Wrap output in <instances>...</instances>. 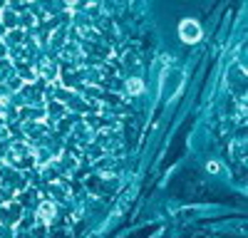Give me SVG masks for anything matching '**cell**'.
Returning a JSON list of instances; mask_svg holds the SVG:
<instances>
[{
  "instance_id": "obj_1",
  "label": "cell",
  "mask_w": 248,
  "mask_h": 238,
  "mask_svg": "<svg viewBox=\"0 0 248 238\" xmlns=\"http://www.w3.org/2000/svg\"><path fill=\"white\" fill-rule=\"evenodd\" d=\"M0 164L10 166L15 171H23V174H28L30 169L37 171V166H35V149L28 142H13L8 147V151H5V156H3V162H0Z\"/></svg>"
},
{
  "instance_id": "obj_2",
  "label": "cell",
  "mask_w": 248,
  "mask_h": 238,
  "mask_svg": "<svg viewBox=\"0 0 248 238\" xmlns=\"http://www.w3.org/2000/svg\"><path fill=\"white\" fill-rule=\"evenodd\" d=\"M0 186H3V189L8 191V196L13 198V196H17V193H23V191L30 186V181H28V174L15 171V169H10V166L0 164Z\"/></svg>"
},
{
  "instance_id": "obj_3",
  "label": "cell",
  "mask_w": 248,
  "mask_h": 238,
  "mask_svg": "<svg viewBox=\"0 0 248 238\" xmlns=\"http://www.w3.org/2000/svg\"><path fill=\"white\" fill-rule=\"evenodd\" d=\"M25 216V208L20 206L15 198H10V201H5L3 206H0V226L5 228H17L20 218Z\"/></svg>"
},
{
  "instance_id": "obj_4",
  "label": "cell",
  "mask_w": 248,
  "mask_h": 238,
  "mask_svg": "<svg viewBox=\"0 0 248 238\" xmlns=\"http://www.w3.org/2000/svg\"><path fill=\"white\" fill-rule=\"evenodd\" d=\"M35 70H37V79H45L47 85H57L60 82V62H57V57H43L35 65Z\"/></svg>"
},
{
  "instance_id": "obj_5",
  "label": "cell",
  "mask_w": 248,
  "mask_h": 238,
  "mask_svg": "<svg viewBox=\"0 0 248 238\" xmlns=\"http://www.w3.org/2000/svg\"><path fill=\"white\" fill-rule=\"evenodd\" d=\"M47 132H50V127H47L45 122H23V134H25V142H28L30 147L37 144L40 139H45Z\"/></svg>"
},
{
  "instance_id": "obj_6",
  "label": "cell",
  "mask_w": 248,
  "mask_h": 238,
  "mask_svg": "<svg viewBox=\"0 0 248 238\" xmlns=\"http://www.w3.org/2000/svg\"><path fill=\"white\" fill-rule=\"evenodd\" d=\"M57 55H60V60H65V62H70L75 67H82V62H85V55H82V47H79L77 40H70Z\"/></svg>"
},
{
  "instance_id": "obj_7",
  "label": "cell",
  "mask_w": 248,
  "mask_h": 238,
  "mask_svg": "<svg viewBox=\"0 0 248 238\" xmlns=\"http://www.w3.org/2000/svg\"><path fill=\"white\" fill-rule=\"evenodd\" d=\"M0 25H3L5 30H17V28H23L20 13H17L13 5H3V8H0Z\"/></svg>"
},
{
  "instance_id": "obj_8",
  "label": "cell",
  "mask_w": 248,
  "mask_h": 238,
  "mask_svg": "<svg viewBox=\"0 0 248 238\" xmlns=\"http://www.w3.org/2000/svg\"><path fill=\"white\" fill-rule=\"evenodd\" d=\"M30 43L28 40V30L25 28H17V30H8L5 37H3V45L8 50H17V47H25Z\"/></svg>"
},
{
  "instance_id": "obj_9",
  "label": "cell",
  "mask_w": 248,
  "mask_h": 238,
  "mask_svg": "<svg viewBox=\"0 0 248 238\" xmlns=\"http://www.w3.org/2000/svg\"><path fill=\"white\" fill-rule=\"evenodd\" d=\"M179 35H181L184 43H199V40H201V28H199L196 20H181Z\"/></svg>"
},
{
  "instance_id": "obj_10",
  "label": "cell",
  "mask_w": 248,
  "mask_h": 238,
  "mask_svg": "<svg viewBox=\"0 0 248 238\" xmlns=\"http://www.w3.org/2000/svg\"><path fill=\"white\" fill-rule=\"evenodd\" d=\"M47 191H50V193H52L55 198H60V201H67V198L72 196L70 181H65V178H55V181H50Z\"/></svg>"
},
{
  "instance_id": "obj_11",
  "label": "cell",
  "mask_w": 248,
  "mask_h": 238,
  "mask_svg": "<svg viewBox=\"0 0 248 238\" xmlns=\"http://www.w3.org/2000/svg\"><path fill=\"white\" fill-rule=\"evenodd\" d=\"M43 223H52L55 221V216H57V206L55 201H47V198H43V201L37 204V213H35Z\"/></svg>"
},
{
  "instance_id": "obj_12",
  "label": "cell",
  "mask_w": 248,
  "mask_h": 238,
  "mask_svg": "<svg viewBox=\"0 0 248 238\" xmlns=\"http://www.w3.org/2000/svg\"><path fill=\"white\" fill-rule=\"evenodd\" d=\"M65 35H67V30H65V28H55V30L50 32V40H47V43L60 52L62 47H65V45L70 43V37H65Z\"/></svg>"
},
{
  "instance_id": "obj_13",
  "label": "cell",
  "mask_w": 248,
  "mask_h": 238,
  "mask_svg": "<svg viewBox=\"0 0 248 238\" xmlns=\"http://www.w3.org/2000/svg\"><path fill=\"white\" fill-rule=\"evenodd\" d=\"M127 92L129 94H141L144 92V82H141L139 77H129L127 79Z\"/></svg>"
},
{
  "instance_id": "obj_14",
  "label": "cell",
  "mask_w": 248,
  "mask_h": 238,
  "mask_svg": "<svg viewBox=\"0 0 248 238\" xmlns=\"http://www.w3.org/2000/svg\"><path fill=\"white\" fill-rule=\"evenodd\" d=\"M5 201H10V196H8V191H5L3 186H0V206H3Z\"/></svg>"
},
{
  "instance_id": "obj_15",
  "label": "cell",
  "mask_w": 248,
  "mask_h": 238,
  "mask_svg": "<svg viewBox=\"0 0 248 238\" xmlns=\"http://www.w3.org/2000/svg\"><path fill=\"white\" fill-rule=\"evenodd\" d=\"M209 171H211V174H218V171H221V166H218L216 162H211V164H209Z\"/></svg>"
}]
</instances>
